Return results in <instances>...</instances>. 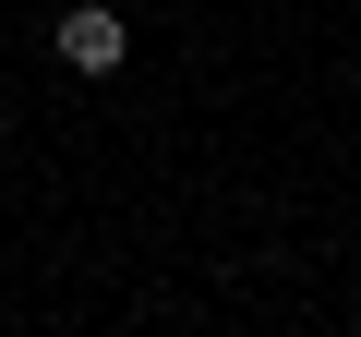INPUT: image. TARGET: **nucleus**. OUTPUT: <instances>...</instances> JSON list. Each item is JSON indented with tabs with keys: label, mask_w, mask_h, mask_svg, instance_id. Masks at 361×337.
<instances>
[{
	"label": "nucleus",
	"mask_w": 361,
	"mask_h": 337,
	"mask_svg": "<svg viewBox=\"0 0 361 337\" xmlns=\"http://www.w3.org/2000/svg\"><path fill=\"white\" fill-rule=\"evenodd\" d=\"M121 49H133V37H121V13H109V0L61 13V61H73V73H121Z\"/></svg>",
	"instance_id": "1"
}]
</instances>
